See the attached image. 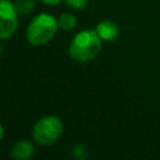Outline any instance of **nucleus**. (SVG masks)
<instances>
[{"instance_id":"1","label":"nucleus","mask_w":160,"mask_h":160,"mask_svg":"<svg viewBox=\"0 0 160 160\" xmlns=\"http://www.w3.org/2000/svg\"><path fill=\"white\" fill-rule=\"evenodd\" d=\"M102 46V39L95 29L79 31L69 44L68 51L71 59L78 62H86L95 59Z\"/></svg>"},{"instance_id":"2","label":"nucleus","mask_w":160,"mask_h":160,"mask_svg":"<svg viewBox=\"0 0 160 160\" xmlns=\"http://www.w3.org/2000/svg\"><path fill=\"white\" fill-rule=\"evenodd\" d=\"M59 29L60 28L56 18L50 14L41 12L29 22L26 29V40L34 46L46 45L52 40Z\"/></svg>"},{"instance_id":"3","label":"nucleus","mask_w":160,"mask_h":160,"mask_svg":"<svg viewBox=\"0 0 160 160\" xmlns=\"http://www.w3.org/2000/svg\"><path fill=\"white\" fill-rule=\"evenodd\" d=\"M64 132V125L60 118L46 115L39 119L32 128V139L41 146L55 144Z\"/></svg>"},{"instance_id":"4","label":"nucleus","mask_w":160,"mask_h":160,"mask_svg":"<svg viewBox=\"0 0 160 160\" xmlns=\"http://www.w3.org/2000/svg\"><path fill=\"white\" fill-rule=\"evenodd\" d=\"M18 10L10 0H0V38L6 40L11 38L19 25Z\"/></svg>"},{"instance_id":"5","label":"nucleus","mask_w":160,"mask_h":160,"mask_svg":"<svg viewBox=\"0 0 160 160\" xmlns=\"http://www.w3.org/2000/svg\"><path fill=\"white\" fill-rule=\"evenodd\" d=\"M34 150H35L34 144L30 140L20 139L12 145L10 150V155L16 160H28L29 158L32 156Z\"/></svg>"},{"instance_id":"6","label":"nucleus","mask_w":160,"mask_h":160,"mask_svg":"<svg viewBox=\"0 0 160 160\" xmlns=\"http://www.w3.org/2000/svg\"><path fill=\"white\" fill-rule=\"evenodd\" d=\"M95 30L102 39V41H112L119 36V26L111 20H102L100 21Z\"/></svg>"},{"instance_id":"7","label":"nucleus","mask_w":160,"mask_h":160,"mask_svg":"<svg viewBox=\"0 0 160 160\" xmlns=\"http://www.w3.org/2000/svg\"><path fill=\"white\" fill-rule=\"evenodd\" d=\"M58 22H59V28L64 31H69L76 28L78 25V20L76 16L71 12H62L59 18H58Z\"/></svg>"},{"instance_id":"8","label":"nucleus","mask_w":160,"mask_h":160,"mask_svg":"<svg viewBox=\"0 0 160 160\" xmlns=\"http://www.w3.org/2000/svg\"><path fill=\"white\" fill-rule=\"evenodd\" d=\"M14 4H15L18 12L21 15H28V14L32 12V10L35 9L34 0H16Z\"/></svg>"},{"instance_id":"9","label":"nucleus","mask_w":160,"mask_h":160,"mask_svg":"<svg viewBox=\"0 0 160 160\" xmlns=\"http://www.w3.org/2000/svg\"><path fill=\"white\" fill-rule=\"evenodd\" d=\"M65 2L69 8L75 9V10H80V9H84L88 6L89 0H65Z\"/></svg>"},{"instance_id":"10","label":"nucleus","mask_w":160,"mask_h":160,"mask_svg":"<svg viewBox=\"0 0 160 160\" xmlns=\"http://www.w3.org/2000/svg\"><path fill=\"white\" fill-rule=\"evenodd\" d=\"M72 155L76 158V159H80V160H82V159H85L86 158V155H88V151H86V148L84 146V145H76L74 149H72Z\"/></svg>"},{"instance_id":"11","label":"nucleus","mask_w":160,"mask_h":160,"mask_svg":"<svg viewBox=\"0 0 160 160\" xmlns=\"http://www.w3.org/2000/svg\"><path fill=\"white\" fill-rule=\"evenodd\" d=\"M40 1L46 4V5H58V4H60L61 1H65V0H40Z\"/></svg>"}]
</instances>
